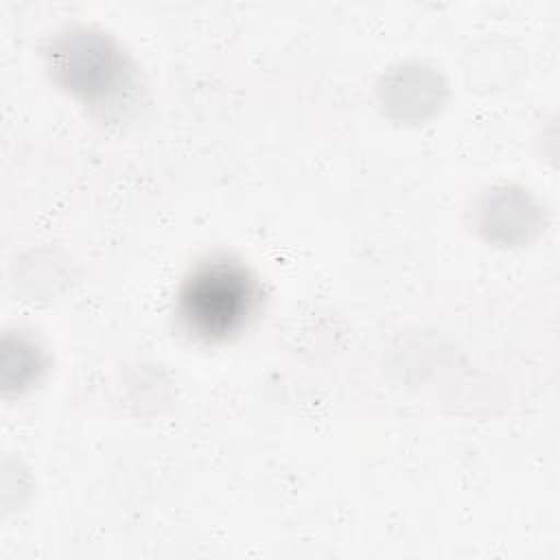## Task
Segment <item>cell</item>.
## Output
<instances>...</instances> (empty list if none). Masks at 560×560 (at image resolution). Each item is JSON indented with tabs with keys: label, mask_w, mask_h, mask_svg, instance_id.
<instances>
[{
	"label": "cell",
	"mask_w": 560,
	"mask_h": 560,
	"mask_svg": "<svg viewBox=\"0 0 560 560\" xmlns=\"http://www.w3.org/2000/svg\"><path fill=\"white\" fill-rule=\"evenodd\" d=\"M256 304V284L238 262L212 260L192 271L179 295V313L199 337L221 339L243 326Z\"/></svg>",
	"instance_id": "6da1fadb"
}]
</instances>
